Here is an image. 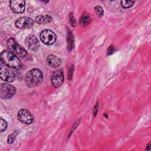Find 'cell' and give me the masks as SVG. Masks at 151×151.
Masks as SVG:
<instances>
[{"label":"cell","instance_id":"1","mask_svg":"<svg viewBox=\"0 0 151 151\" xmlns=\"http://www.w3.org/2000/svg\"><path fill=\"white\" fill-rule=\"evenodd\" d=\"M1 61L4 65L13 69L19 70L22 67V63L21 60L9 51L5 50L1 52Z\"/></svg>","mask_w":151,"mask_h":151},{"label":"cell","instance_id":"2","mask_svg":"<svg viewBox=\"0 0 151 151\" xmlns=\"http://www.w3.org/2000/svg\"><path fill=\"white\" fill-rule=\"evenodd\" d=\"M43 74L42 71L37 68L28 71L25 76L26 85L29 87H33L39 85L42 81Z\"/></svg>","mask_w":151,"mask_h":151},{"label":"cell","instance_id":"3","mask_svg":"<svg viewBox=\"0 0 151 151\" xmlns=\"http://www.w3.org/2000/svg\"><path fill=\"white\" fill-rule=\"evenodd\" d=\"M6 46L8 51L16 55L21 57H25L27 55L26 50L19 45L14 38H10L6 41Z\"/></svg>","mask_w":151,"mask_h":151},{"label":"cell","instance_id":"4","mask_svg":"<svg viewBox=\"0 0 151 151\" xmlns=\"http://www.w3.org/2000/svg\"><path fill=\"white\" fill-rule=\"evenodd\" d=\"M16 93V88L8 83H2L1 85L0 95L2 99H9L13 97Z\"/></svg>","mask_w":151,"mask_h":151},{"label":"cell","instance_id":"5","mask_svg":"<svg viewBox=\"0 0 151 151\" xmlns=\"http://www.w3.org/2000/svg\"><path fill=\"white\" fill-rule=\"evenodd\" d=\"M41 41L46 45H51L56 40L55 34L50 29H44L42 31L40 35Z\"/></svg>","mask_w":151,"mask_h":151},{"label":"cell","instance_id":"6","mask_svg":"<svg viewBox=\"0 0 151 151\" xmlns=\"http://www.w3.org/2000/svg\"><path fill=\"white\" fill-rule=\"evenodd\" d=\"M17 117L21 123L27 124L32 123L34 119L32 113L29 110L25 109H21L18 112Z\"/></svg>","mask_w":151,"mask_h":151},{"label":"cell","instance_id":"7","mask_svg":"<svg viewBox=\"0 0 151 151\" xmlns=\"http://www.w3.org/2000/svg\"><path fill=\"white\" fill-rule=\"evenodd\" d=\"M34 20L29 17H22L18 18L15 22V27L19 29H25L31 27L34 25Z\"/></svg>","mask_w":151,"mask_h":151},{"label":"cell","instance_id":"8","mask_svg":"<svg viewBox=\"0 0 151 151\" xmlns=\"http://www.w3.org/2000/svg\"><path fill=\"white\" fill-rule=\"evenodd\" d=\"M64 81L63 72L61 70L54 71L51 76V82L54 87H59Z\"/></svg>","mask_w":151,"mask_h":151},{"label":"cell","instance_id":"9","mask_svg":"<svg viewBox=\"0 0 151 151\" xmlns=\"http://www.w3.org/2000/svg\"><path fill=\"white\" fill-rule=\"evenodd\" d=\"M25 2L22 0H12L9 1V5L12 11L16 14H21L25 11Z\"/></svg>","mask_w":151,"mask_h":151},{"label":"cell","instance_id":"10","mask_svg":"<svg viewBox=\"0 0 151 151\" xmlns=\"http://www.w3.org/2000/svg\"><path fill=\"white\" fill-rule=\"evenodd\" d=\"M25 44L28 48L32 51H37L40 47L38 40L34 35H31L27 37L25 40Z\"/></svg>","mask_w":151,"mask_h":151},{"label":"cell","instance_id":"11","mask_svg":"<svg viewBox=\"0 0 151 151\" xmlns=\"http://www.w3.org/2000/svg\"><path fill=\"white\" fill-rule=\"evenodd\" d=\"M0 77L2 80L9 83L14 81L15 78V74L2 65L1 66Z\"/></svg>","mask_w":151,"mask_h":151},{"label":"cell","instance_id":"12","mask_svg":"<svg viewBox=\"0 0 151 151\" xmlns=\"http://www.w3.org/2000/svg\"><path fill=\"white\" fill-rule=\"evenodd\" d=\"M47 63L51 67L55 68L61 65V60L57 56L54 54H50L47 58Z\"/></svg>","mask_w":151,"mask_h":151},{"label":"cell","instance_id":"13","mask_svg":"<svg viewBox=\"0 0 151 151\" xmlns=\"http://www.w3.org/2000/svg\"><path fill=\"white\" fill-rule=\"evenodd\" d=\"M52 18L49 15H40L36 17L35 22L38 24H45L50 22Z\"/></svg>","mask_w":151,"mask_h":151},{"label":"cell","instance_id":"14","mask_svg":"<svg viewBox=\"0 0 151 151\" xmlns=\"http://www.w3.org/2000/svg\"><path fill=\"white\" fill-rule=\"evenodd\" d=\"M91 21V18L87 13H84L81 15L80 19V24L83 26L87 25L90 24Z\"/></svg>","mask_w":151,"mask_h":151},{"label":"cell","instance_id":"15","mask_svg":"<svg viewBox=\"0 0 151 151\" xmlns=\"http://www.w3.org/2000/svg\"><path fill=\"white\" fill-rule=\"evenodd\" d=\"M121 5L122 7L124 8H130L131 6H132L133 5V4H134V1H122L120 2Z\"/></svg>","mask_w":151,"mask_h":151},{"label":"cell","instance_id":"16","mask_svg":"<svg viewBox=\"0 0 151 151\" xmlns=\"http://www.w3.org/2000/svg\"><path fill=\"white\" fill-rule=\"evenodd\" d=\"M94 9H95V11L98 16L101 17L104 15V10L101 6H99V5L96 6L94 8Z\"/></svg>","mask_w":151,"mask_h":151},{"label":"cell","instance_id":"17","mask_svg":"<svg viewBox=\"0 0 151 151\" xmlns=\"http://www.w3.org/2000/svg\"><path fill=\"white\" fill-rule=\"evenodd\" d=\"M0 120H1V123H0L1 127H0V129H1V132H4L6 129L7 122H6V121L5 119H4L2 117L0 119Z\"/></svg>","mask_w":151,"mask_h":151},{"label":"cell","instance_id":"18","mask_svg":"<svg viewBox=\"0 0 151 151\" xmlns=\"http://www.w3.org/2000/svg\"><path fill=\"white\" fill-rule=\"evenodd\" d=\"M15 138H16V134H15V133H12V134H11L10 135L8 136V140H8V143H9V144L12 143L14 142Z\"/></svg>","mask_w":151,"mask_h":151},{"label":"cell","instance_id":"19","mask_svg":"<svg viewBox=\"0 0 151 151\" xmlns=\"http://www.w3.org/2000/svg\"><path fill=\"white\" fill-rule=\"evenodd\" d=\"M70 22L73 27H74L76 24V20H75L74 17L73 16V15H70Z\"/></svg>","mask_w":151,"mask_h":151}]
</instances>
